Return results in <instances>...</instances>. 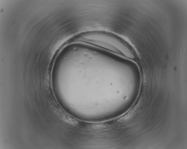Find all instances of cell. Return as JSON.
I'll return each instance as SVG.
<instances>
[{
    "instance_id": "obj_1",
    "label": "cell",
    "mask_w": 187,
    "mask_h": 149,
    "mask_svg": "<svg viewBox=\"0 0 187 149\" xmlns=\"http://www.w3.org/2000/svg\"><path fill=\"white\" fill-rule=\"evenodd\" d=\"M76 39L127 59L138 61V55L132 46L123 38L114 33L102 31H90L79 34Z\"/></svg>"
}]
</instances>
